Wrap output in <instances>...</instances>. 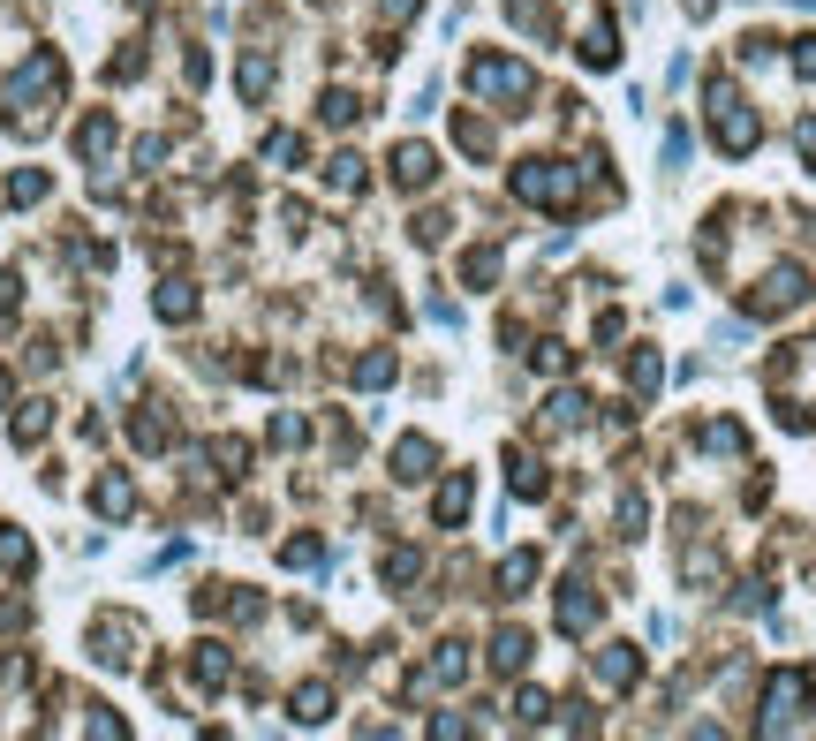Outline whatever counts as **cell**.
I'll return each instance as SVG.
<instances>
[{
	"mask_svg": "<svg viewBox=\"0 0 816 741\" xmlns=\"http://www.w3.org/2000/svg\"><path fill=\"white\" fill-rule=\"evenodd\" d=\"M197 681H204V689H220V681H227V651H220V643H204V651H197Z\"/></svg>",
	"mask_w": 816,
	"mask_h": 741,
	"instance_id": "cell-19",
	"label": "cell"
},
{
	"mask_svg": "<svg viewBox=\"0 0 816 741\" xmlns=\"http://www.w3.org/2000/svg\"><path fill=\"white\" fill-rule=\"evenodd\" d=\"M431 462H439V454H431V439H401V447H393V477H401V484L431 477Z\"/></svg>",
	"mask_w": 816,
	"mask_h": 741,
	"instance_id": "cell-9",
	"label": "cell"
},
{
	"mask_svg": "<svg viewBox=\"0 0 816 741\" xmlns=\"http://www.w3.org/2000/svg\"><path fill=\"white\" fill-rule=\"evenodd\" d=\"M76 144H84V159H106V152H114V121H106V114H91Z\"/></svg>",
	"mask_w": 816,
	"mask_h": 741,
	"instance_id": "cell-16",
	"label": "cell"
},
{
	"mask_svg": "<svg viewBox=\"0 0 816 741\" xmlns=\"http://www.w3.org/2000/svg\"><path fill=\"white\" fill-rule=\"evenodd\" d=\"M280 560H288V568H318V560H325V545H318V537H295V545L280 552Z\"/></svg>",
	"mask_w": 816,
	"mask_h": 741,
	"instance_id": "cell-26",
	"label": "cell"
},
{
	"mask_svg": "<svg viewBox=\"0 0 816 741\" xmlns=\"http://www.w3.org/2000/svg\"><path fill=\"white\" fill-rule=\"evenodd\" d=\"M469 515V477H446L439 484V522H461Z\"/></svg>",
	"mask_w": 816,
	"mask_h": 741,
	"instance_id": "cell-17",
	"label": "cell"
},
{
	"mask_svg": "<svg viewBox=\"0 0 816 741\" xmlns=\"http://www.w3.org/2000/svg\"><path fill=\"white\" fill-rule=\"evenodd\" d=\"M597 681H605V689H628V681H635V651H628V643L597 651Z\"/></svg>",
	"mask_w": 816,
	"mask_h": 741,
	"instance_id": "cell-11",
	"label": "cell"
},
{
	"mask_svg": "<svg viewBox=\"0 0 816 741\" xmlns=\"http://www.w3.org/2000/svg\"><path fill=\"white\" fill-rule=\"evenodd\" d=\"M514 197H522V205H544V212H567L575 205V167H560V159H522V167H514Z\"/></svg>",
	"mask_w": 816,
	"mask_h": 741,
	"instance_id": "cell-1",
	"label": "cell"
},
{
	"mask_svg": "<svg viewBox=\"0 0 816 741\" xmlns=\"http://www.w3.org/2000/svg\"><path fill=\"white\" fill-rule=\"evenodd\" d=\"M590 621H597L590 583H567V598H560V628H567V636H590Z\"/></svg>",
	"mask_w": 816,
	"mask_h": 741,
	"instance_id": "cell-8",
	"label": "cell"
},
{
	"mask_svg": "<svg viewBox=\"0 0 816 741\" xmlns=\"http://www.w3.org/2000/svg\"><path fill=\"white\" fill-rule=\"evenodd\" d=\"M461 273H469L476 288H484V280H499V250H469V258H461Z\"/></svg>",
	"mask_w": 816,
	"mask_h": 741,
	"instance_id": "cell-23",
	"label": "cell"
},
{
	"mask_svg": "<svg viewBox=\"0 0 816 741\" xmlns=\"http://www.w3.org/2000/svg\"><path fill=\"white\" fill-rule=\"evenodd\" d=\"M46 424H53V416H46V401H31V409L16 416V439H23V447H31V439H38V431H46Z\"/></svg>",
	"mask_w": 816,
	"mask_h": 741,
	"instance_id": "cell-27",
	"label": "cell"
},
{
	"mask_svg": "<svg viewBox=\"0 0 816 741\" xmlns=\"http://www.w3.org/2000/svg\"><path fill=\"white\" fill-rule=\"evenodd\" d=\"M265 84H272V61H265V53H250V61H242V91L265 99Z\"/></svg>",
	"mask_w": 816,
	"mask_h": 741,
	"instance_id": "cell-21",
	"label": "cell"
},
{
	"mask_svg": "<svg viewBox=\"0 0 816 741\" xmlns=\"http://www.w3.org/2000/svg\"><path fill=\"white\" fill-rule=\"evenodd\" d=\"M801 159L816 167V121H801Z\"/></svg>",
	"mask_w": 816,
	"mask_h": 741,
	"instance_id": "cell-35",
	"label": "cell"
},
{
	"mask_svg": "<svg viewBox=\"0 0 816 741\" xmlns=\"http://www.w3.org/2000/svg\"><path fill=\"white\" fill-rule=\"evenodd\" d=\"M703 447L711 454H741V424H703Z\"/></svg>",
	"mask_w": 816,
	"mask_h": 741,
	"instance_id": "cell-24",
	"label": "cell"
},
{
	"mask_svg": "<svg viewBox=\"0 0 816 741\" xmlns=\"http://www.w3.org/2000/svg\"><path fill=\"white\" fill-rule=\"evenodd\" d=\"M469 84L484 91V99H514V106H522L529 91H537V76H529L522 61H499V53H476V61H469Z\"/></svg>",
	"mask_w": 816,
	"mask_h": 741,
	"instance_id": "cell-3",
	"label": "cell"
},
{
	"mask_svg": "<svg viewBox=\"0 0 816 741\" xmlns=\"http://www.w3.org/2000/svg\"><path fill=\"white\" fill-rule=\"evenodd\" d=\"M333 190H348V197L363 190V159H356V152H340V159H333Z\"/></svg>",
	"mask_w": 816,
	"mask_h": 741,
	"instance_id": "cell-20",
	"label": "cell"
},
{
	"mask_svg": "<svg viewBox=\"0 0 816 741\" xmlns=\"http://www.w3.org/2000/svg\"><path fill=\"white\" fill-rule=\"evenodd\" d=\"M356 114H363V106L348 99V91H325V121H356Z\"/></svg>",
	"mask_w": 816,
	"mask_h": 741,
	"instance_id": "cell-31",
	"label": "cell"
},
{
	"mask_svg": "<svg viewBox=\"0 0 816 741\" xmlns=\"http://www.w3.org/2000/svg\"><path fill=\"white\" fill-rule=\"evenodd\" d=\"M8 197H16V205H38V197H46V174H16V182H8Z\"/></svg>",
	"mask_w": 816,
	"mask_h": 741,
	"instance_id": "cell-30",
	"label": "cell"
},
{
	"mask_svg": "<svg viewBox=\"0 0 816 741\" xmlns=\"http://www.w3.org/2000/svg\"><path fill=\"white\" fill-rule=\"evenodd\" d=\"M794 69H801V76H816V38H801V53H794Z\"/></svg>",
	"mask_w": 816,
	"mask_h": 741,
	"instance_id": "cell-34",
	"label": "cell"
},
{
	"mask_svg": "<svg viewBox=\"0 0 816 741\" xmlns=\"http://www.w3.org/2000/svg\"><path fill=\"white\" fill-rule=\"evenodd\" d=\"M514 492H522V500H537V492H544V469L529 462V454H514Z\"/></svg>",
	"mask_w": 816,
	"mask_h": 741,
	"instance_id": "cell-22",
	"label": "cell"
},
{
	"mask_svg": "<svg viewBox=\"0 0 816 741\" xmlns=\"http://www.w3.org/2000/svg\"><path fill=\"white\" fill-rule=\"evenodd\" d=\"M794 303H809V273H801V265H779L764 288L748 295V311H794Z\"/></svg>",
	"mask_w": 816,
	"mask_h": 741,
	"instance_id": "cell-6",
	"label": "cell"
},
{
	"mask_svg": "<svg viewBox=\"0 0 816 741\" xmlns=\"http://www.w3.org/2000/svg\"><path fill=\"white\" fill-rule=\"evenodd\" d=\"M809 704H816L809 673H779V681H771V696H764V726H786V719H801Z\"/></svg>",
	"mask_w": 816,
	"mask_h": 741,
	"instance_id": "cell-5",
	"label": "cell"
},
{
	"mask_svg": "<svg viewBox=\"0 0 816 741\" xmlns=\"http://www.w3.org/2000/svg\"><path fill=\"white\" fill-rule=\"evenodd\" d=\"M0 568H8V575L31 568V537H23V530H0Z\"/></svg>",
	"mask_w": 816,
	"mask_h": 741,
	"instance_id": "cell-18",
	"label": "cell"
},
{
	"mask_svg": "<svg viewBox=\"0 0 816 741\" xmlns=\"http://www.w3.org/2000/svg\"><path fill=\"white\" fill-rule=\"evenodd\" d=\"M16 311V280H0V318Z\"/></svg>",
	"mask_w": 816,
	"mask_h": 741,
	"instance_id": "cell-36",
	"label": "cell"
},
{
	"mask_svg": "<svg viewBox=\"0 0 816 741\" xmlns=\"http://www.w3.org/2000/svg\"><path fill=\"white\" fill-rule=\"evenodd\" d=\"M393 182H401V190H431V182H439V159H431L424 144H401V152H393Z\"/></svg>",
	"mask_w": 816,
	"mask_h": 741,
	"instance_id": "cell-7",
	"label": "cell"
},
{
	"mask_svg": "<svg viewBox=\"0 0 816 741\" xmlns=\"http://www.w3.org/2000/svg\"><path fill=\"white\" fill-rule=\"evenodd\" d=\"M454 137H461V152H492V129H484V121H469V114L454 121Z\"/></svg>",
	"mask_w": 816,
	"mask_h": 741,
	"instance_id": "cell-25",
	"label": "cell"
},
{
	"mask_svg": "<svg viewBox=\"0 0 816 741\" xmlns=\"http://www.w3.org/2000/svg\"><path fill=\"white\" fill-rule=\"evenodd\" d=\"M212 462H220L227 477H242V462H250V447H242V439H220V447H212Z\"/></svg>",
	"mask_w": 816,
	"mask_h": 741,
	"instance_id": "cell-28",
	"label": "cell"
},
{
	"mask_svg": "<svg viewBox=\"0 0 816 741\" xmlns=\"http://www.w3.org/2000/svg\"><path fill=\"white\" fill-rule=\"evenodd\" d=\"M492 666L499 673H522L529 666V636H522V628H499V636H492Z\"/></svg>",
	"mask_w": 816,
	"mask_h": 741,
	"instance_id": "cell-10",
	"label": "cell"
},
{
	"mask_svg": "<svg viewBox=\"0 0 816 741\" xmlns=\"http://www.w3.org/2000/svg\"><path fill=\"white\" fill-rule=\"evenodd\" d=\"M91 500H99V515H129L136 492H129V477H99V492H91Z\"/></svg>",
	"mask_w": 816,
	"mask_h": 741,
	"instance_id": "cell-14",
	"label": "cell"
},
{
	"mask_svg": "<svg viewBox=\"0 0 816 741\" xmlns=\"http://www.w3.org/2000/svg\"><path fill=\"white\" fill-rule=\"evenodd\" d=\"M711 121H718V144H726V152H748V144H756V114H748L726 84H711Z\"/></svg>",
	"mask_w": 816,
	"mask_h": 741,
	"instance_id": "cell-4",
	"label": "cell"
},
{
	"mask_svg": "<svg viewBox=\"0 0 816 741\" xmlns=\"http://www.w3.org/2000/svg\"><path fill=\"white\" fill-rule=\"evenodd\" d=\"M159 318H197V288H189V280H167V288H159Z\"/></svg>",
	"mask_w": 816,
	"mask_h": 741,
	"instance_id": "cell-13",
	"label": "cell"
},
{
	"mask_svg": "<svg viewBox=\"0 0 816 741\" xmlns=\"http://www.w3.org/2000/svg\"><path fill=\"white\" fill-rule=\"evenodd\" d=\"M537 583V552H507V568H499V598H522Z\"/></svg>",
	"mask_w": 816,
	"mask_h": 741,
	"instance_id": "cell-12",
	"label": "cell"
},
{
	"mask_svg": "<svg viewBox=\"0 0 816 741\" xmlns=\"http://www.w3.org/2000/svg\"><path fill=\"white\" fill-rule=\"evenodd\" d=\"M265 159H288V167H295V159H303V144H295V137H265Z\"/></svg>",
	"mask_w": 816,
	"mask_h": 741,
	"instance_id": "cell-33",
	"label": "cell"
},
{
	"mask_svg": "<svg viewBox=\"0 0 816 741\" xmlns=\"http://www.w3.org/2000/svg\"><path fill=\"white\" fill-rule=\"evenodd\" d=\"M393 379V356H363L356 363V386H386Z\"/></svg>",
	"mask_w": 816,
	"mask_h": 741,
	"instance_id": "cell-29",
	"label": "cell"
},
{
	"mask_svg": "<svg viewBox=\"0 0 816 741\" xmlns=\"http://www.w3.org/2000/svg\"><path fill=\"white\" fill-rule=\"evenodd\" d=\"M325 711H333V689H325V681H303V689H295V719H310V726H318Z\"/></svg>",
	"mask_w": 816,
	"mask_h": 741,
	"instance_id": "cell-15",
	"label": "cell"
},
{
	"mask_svg": "<svg viewBox=\"0 0 816 741\" xmlns=\"http://www.w3.org/2000/svg\"><path fill=\"white\" fill-rule=\"evenodd\" d=\"M53 99H61V53H31L8 106H23V121H38V114H53Z\"/></svg>",
	"mask_w": 816,
	"mask_h": 741,
	"instance_id": "cell-2",
	"label": "cell"
},
{
	"mask_svg": "<svg viewBox=\"0 0 816 741\" xmlns=\"http://www.w3.org/2000/svg\"><path fill=\"white\" fill-rule=\"evenodd\" d=\"M514 719L537 726V719H544V696H537V689H522V696H514Z\"/></svg>",
	"mask_w": 816,
	"mask_h": 741,
	"instance_id": "cell-32",
	"label": "cell"
}]
</instances>
